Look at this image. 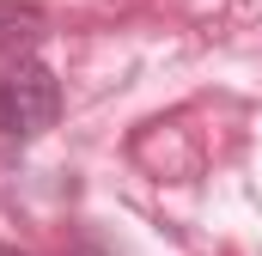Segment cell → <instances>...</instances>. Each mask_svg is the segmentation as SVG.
Segmentation results:
<instances>
[{
  "instance_id": "obj_1",
  "label": "cell",
  "mask_w": 262,
  "mask_h": 256,
  "mask_svg": "<svg viewBox=\"0 0 262 256\" xmlns=\"http://www.w3.org/2000/svg\"><path fill=\"white\" fill-rule=\"evenodd\" d=\"M61 116V79L43 61L18 55L0 73V140H37Z\"/></svg>"
},
{
  "instance_id": "obj_2",
  "label": "cell",
  "mask_w": 262,
  "mask_h": 256,
  "mask_svg": "<svg viewBox=\"0 0 262 256\" xmlns=\"http://www.w3.org/2000/svg\"><path fill=\"white\" fill-rule=\"evenodd\" d=\"M43 6H31V0H0V55H18V49H31L37 37H43Z\"/></svg>"
},
{
  "instance_id": "obj_3",
  "label": "cell",
  "mask_w": 262,
  "mask_h": 256,
  "mask_svg": "<svg viewBox=\"0 0 262 256\" xmlns=\"http://www.w3.org/2000/svg\"><path fill=\"white\" fill-rule=\"evenodd\" d=\"M67 256H110V250H104V244H92V238H79V244H73Z\"/></svg>"
},
{
  "instance_id": "obj_4",
  "label": "cell",
  "mask_w": 262,
  "mask_h": 256,
  "mask_svg": "<svg viewBox=\"0 0 262 256\" xmlns=\"http://www.w3.org/2000/svg\"><path fill=\"white\" fill-rule=\"evenodd\" d=\"M0 256H25V250H12V244H0Z\"/></svg>"
}]
</instances>
